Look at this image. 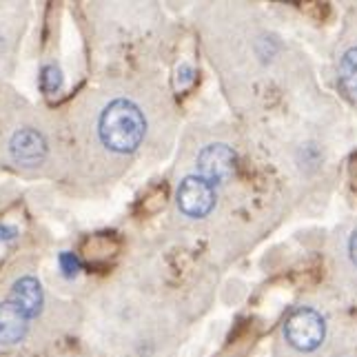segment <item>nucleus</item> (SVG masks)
Wrapping results in <instances>:
<instances>
[{
	"mask_svg": "<svg viewBox=\"0 0 357 357\" xmlns=\"http://www.w3.org/2000/svg\"><path fill=\"white\" fill-rule=\"evenodd\" d=\"M146 116L140 102L129 96H114L98 109L93 138L98 146L114 158H129L146 138Z\"/></svg>",
	"mask_w": 357,
	"mask_h": 357,
	"instance_id": "nucleus-1",
	"label": "nucleus"
},
{
	"mask_svg": "<svg viewBox=\"0 0 357 357\" xmlns=\"http://www.w3.org/2000/svg\"><path fill=\"white\" fill-rule=\"evenodd\" d=\"M45 287L36 273H20L0 300V347L14 349L27 340L45 311Z\"/></svg>",
	"mask_w": 357,
	"mask_h": 357,
	"instance_id": "nucleus-2",
	"label": "nucleus"
},
{
	"mask_svg": "<svg viewBox=\"0 0 357 357\" xmlns=\"http://www.w3.org/2000/svg\"><path fill=\"white\" fill-rule=\"evenodd\" d=\"M326 335V324L319 311L311 309V306H300L295 309L287 324H284V337L289 347L300 351V353H311L322 347Z\"/></svg>",
	"mask_w": 357,
	"mask_h": 357,
	"instance_id": "nucleus-3",
	"label": "nucleus"
},
{
	"mask_svg": "<svg viewBox=\"0 0 357 357\" xmlns=\"http://www.w3.org/2000/svg\"><path fill=\"white\" fill-rule=\"evenodd\" d=\"M9 160L20 169H38L49 158V140L43 129L22 125L11 131L7 140Z\"/></svg>",
	"mask_w": 357,
	"mask_h": 357,
	"instance_id": "nucleus-4",
	"label": "nucleus"
},
{
	"mask_svg": "<svg viewBox=\"0 0 357 357\" xmlns=\"http://www.w3.org/2000/svg\"><path fill=\"white\" fill-rule=\"evenodd\" d=\"M176 200L184 218L204 220L213 213V208L218 204V187L206 178L191 174L180 182Z\"/></svg>",
	"mask_w": 357,
	"mask_h": 357,
	"instance_id": "nucleus-5",
	"label": "nucleus"
},
{
	"mask_svg": "<svg viewBox=\"0 0 357 357\" xmlns=\"http://www.w3.org/2000/svg\"><path fill=\"white\" fill-rule=\"evenodd\" d=\"M198 171L195 174L206 178L208 182H213L215 187L225 184L227 180L233 178V171H236V153H233L227 144L215 142V144H206L198 153Z\"/></svg>",
	"mask_w": 357,
	"mask_h": 357,
	"instance_id": "nucleus-6",
	"label": "nucleus"
},
{
	"mask_svg": "<svg viewBox=\"0 0 357 357\" xmlns=\"http://www.w3.org/2000/svg\"><path fill=\"white\" fill-rule=\"evenodd\" d=\"M340 82L344 91L357 100V45L344 52L340 60Z\"/></svg>",
	"mask_w": 357,
	"mask_h": 357,
	"instance_id": "nucleus-7",
	"label": "nucleus"
},
{
	"mask_svg": "<svg viewBox=\"0 0 357 357\" xmlns=\"http://www.w3.org/2000/svg\"><path fill=\"white\" fill-rule=\"evenodd\" d=\"M40 87L45 93H58L63 89V73L56 65H45L40 69Z\"/></svg>",
	"mask_w": 357,
	"mask_h": 357,
	"instance_id": "nucleus-8",
	"label": "nucleus"
},
{
	"mask_svg": "<svg viewBox=\"0 0 357 357\" xmlns=\"http://www.w3.org/2000/svg\"><path fill=\"white\" fill-rule=\"evenodd\" d=\"M58 266H60V273H63L67 280H73L80 271V260L73 253L63 251V253H58Z\"/></svg>",
	"mask_w": 357,
	"mask_h": 357,
	"instance_id": "nucleus-9",
	"label": "nucleus"
},
{
	"mask_svg": "<svg viewBox=\"0 0 357 357\" xmlns=\"http://www.w3.org/2000/svg\"><path fill=\"white\" fill-rule=\"evenodd\" d=\"M344 260L357 273V225L349 231V236L344 238Z\"/></svg>",
	"mask_w": 357,
	"mask_h": 357,
	"instance_id": "nucleus-10",
	"label": "nucleus"
},
{
	"mask_svg": "<svg viewBox=\"0 0 357 357\" xmlns=\"http://www.w3.org/2000/svg\"><path fill=\"white\" fill-rule=\"evenodd\" d=\"M16 236H18V229L16 227H9V225L0 227V240L9 242V240H16Z\"/></svg>",
	"mask_w": 357,
	"mask_h": 357,
	"instance_id": "nucleus-11",
	"label": "nucleus"
}]
</instances>
